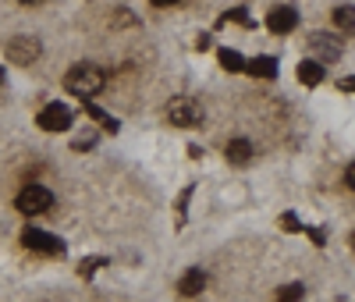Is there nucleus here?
Wrapping results in <instances>:
<instances>
[{
	"label": "nucleus",
	"instance_id": "f257e3e1",
	"mask_svg": "<svg viewBox=\"0 0 355 302\" xmlns=\"http://www.w3.org/2000/svg\"><path fill=\"white\" fill-rule=\"evenodd\" d=\"M103 82H107V75L96 68V65H75L68 75H64V85H68V93H75V97H96L100 89H103Z\"/></svg>",
	"mask_w": 355,
	"mask_h": 302
},
{
	"label": "nucleus",
	"instance_id": "f03ea898",
	"mask_svg": "<svg viewBox=\"0 0 355 302\" xmlns=\"http://www.w3.org/2000/svg\"><path fill=\"white\" fill-rule=\"evenodd\" d=\"M167 117H171V125H178V128H199L202 125V107L192 97H174L167 103Z\"/></svg>",
	"mask_w": 355,
	"mask_h": 302
},
{
	"label": "nucleus",
	"instance_id": "7ed1b4c3",
	"mask_svg": "<svg viewBox=\"0 0 355 302\" xmlns=\"http://www.w3.org/2000/svg\"><path fill=\"white\" fill-rule=\"evenodd\" d=\"M15 206H18V214H25V217L46 214V210L53 206V192H50V189H43V185H25V189L18 192Z\"/></svg>",
	"mask_w": 355,
	"mask_h": 302
},
{
	"label": "nucleus",
	"instance_id": "20e7f679",
	"mask_svg": "<svg viewBox=\"0 0 355 302\" xmlns=\"http://www.w3.org/2000/svg\"><path fill=\"white\" fill-rule=\"evenodd\" d=\"M4 53H8L11 65H33V60H40L43 47H40L36 36H15V40H8Z\"/></svg>",
	"mask_w": 355,
	"mask_h": 302
},
{
	"label": "nucleus",
	"instance_id": "39448f33",
	"mask_svg": "<svg viewBox=\"0 0 355 302\" xmlns=\"http://www.w3.org/2000/svg\"><path fill=\"white\" fill-rule=\"evenodd\" d=\"M21 242H25V249L43 253V256H61L64 253V242L53 238L50 231H40V228H25L21 231Z\"/></svg>",
	"mask_w": 355,
	"mask_h": 302
},
{
	"label": "nucleus",
	"instance_id": "423d86ee",
	"mask_svg": "<svg viewBox=\"0 0 355 302\" xmlns=\"http://www.w3.org/2000/svg\"><path fill=\"white\" fill-rule=\"evenodd\" d=\"M36 125L43 132H64V128H71V110L64 103H46L36 117Z\"/></svg>",
	"mask_w": 355,
	"mask_h": 302
},
{
	"label": "nucleus",
	"instance_id": "0eeeda50",
	"mask_svg": "<svg viewBox=\"0 0 355 302\" xmlns=\"http://www.w3.org/2000/svg\"><path fill=\"white\" fill-rule=\"evenodd\" d=\"M309 50H313L316 65H323V60H338L341 50H345V43L334 40V36H327V33H316V36H309Z\"/></svg>",
	"mask_w": 355,
	"mask_h": 302
},
{
	"label": "nucleus",
	"instance_id": "6e6552de",
	"mask_svg": "<svg viewBox=\"0 0 355 302\" xmlns=\"http://www.w3.org/2000/svg\"><path fill=\"white\" fill-rule=\"evenodd\" d=\"M295 25H299V15H295V8H274L270 15H266V28H270V33H277V36L291 33Z\"/></svg>",
	"mask_w": 355,
	"mask_h": 302
},
{
	"label": "nucleus",
	"instance_id": "1a4fd4ad",
	"mask_svg": "<svg viewBox=\"0 0 355 302\" xmlns=\"http://www.w3.org/2000/svg\"><path fill=\"white\" fill-rule=\"evenodd\" d=\"M206 288V274H202V270L199 267H192L189 270V274L182 278V281H178V295H185V299H192V295H199Z\"/></svg>",
	"mask_w": 355,
	"mask_h": 302
},
{
	"label": "nucleus",
	"instance_id": "9d476101",
	"mask_svg": "<svg viewBox=\"0 0 355 302\" xmlns=\"http://www.w3.org/2000/svg\"><path fill=\"white\" fill-rule=\"evenodd\" d=\"M245 72L259 75V78H277V60L274 57H252V60H245Z\"/></svg>",
	"mask_w": 355,
	"mask_h": 302
},
{
	"label": "nucleus",
	"instance_id": "9b49d317",
	"mask_svg": "<svg viewBox=\"0 0 355 302\" xmlns=\"http://www.w3.org/2000/svg\"><path fill=\"white\" fill-rule=\"evenodd\" d=\"M224 153H227L231 164H239V167H242V164L252 160V142H249V139H234V142H227Z\"/></svg>",
	"mask_w": 355,
	"mask_h": 302
},
{
	"label": "nucleus",
	"instance_id": "f8f14e48",
	"mask_svg": "<svg viewBox=\"0 0 355 302\" xmlns=\"http://www.w3.org/2000/svg\"><path fill=\"white\" fill-rule=\"evenodd\" d=\"M299 82L302 85H320L323 82V65H316V60H302L299 65Z\"/></svg>",
	"mask_w": 355,
	"mask_h": 302
},
{
	"label": "nucleus",
	"instance_id": "ddd939ff",
	"mask_svg": "<svg viewBox=\"0 0 355 302\" xmlns=\"http://www.w3.org/2000/svg\"><path fill=\"white\" fill-rule=\"evenodd\" d=\"M220 65L227 68V72H245V60H242V53L239 50H220Z\"/></svg>",
	"mask_w": 355,
	"mask_h": 302
},
{
	"label": "nucleus",
	"instance_id": "4468645a",
	"mask_svg": "<svg viewBox=\"0 0 355 302\" xmlns=\"http://www.w3.org/2000/svg\"><path fill=\"white\" fill-rule=\"evenodd\" d=\"M85 114H89V117H96V121H100V125H103L107 132H117V128H121V125H117V117H110L107 110H100V107H93V103L85 107Z\"/></svg>",
	"mask_w": 355,
	"mask_h": 302
},
{
	"label": "nucleus",
	"instance_id": "2eb2a0df",
	"mask_svg": "<svg viewBox=\"0 0 355 302\" xmlns=\"http://www.w3.org/2000/svg\"><path fill=\"white\" fill-rule=\"evenodd\" d=\"M103 263H107L103 256H89V260H82V263H78V274H82V278H93Z\"/></svg>",
	"mask_w": 355,
	"mask_h": 302
},
{
	"label": "nucleus",
	"instance_id": "dca6fc26",
	"mask_svg": "<svg viewBox=\"0 0 355 302\" xmlns=\"http://www.w3.org/2000/svg\"><path fill=\"white\" fill-rule=\"evenodd\" d=\"M302 299V285H284L277 292V302H299Z\"/></svg>",
	"mask_w": 355,
	"mask_h": 302
},
{
	"label": "nucleus",
	"instance_id": "f3484780",
	"mask_svg": "<svg viewBox=\"0 0 355 302\" xmlns=\"http://www.w3.org/2000/svg\"><path fill=\"white\" fill-rule=\"evenodd\" d=\"M334 22H338L341 28H352V25H355V18H352V8H348V4H345V8H338V11H334Z\"/></svg>",
	"mask_w": 355,
	"mask_h": 302
},
{
	"label": "nucleus",
	"instance_id": "a211bd4d",
	"mask_svg": "<svg viewBox=\"0 0 355 302\" xmlns=\"http://www.w3.org/2000/svg\"><path fill=\"white\" fill-rule=\"evenodd\" d=\"M227 18H231V22H239V25H252V18H249V15H245L242 8H234V11H227V15H224V22H227Z\"/></svg>",
	"mask_w": 355,
	"mask_h": 302
},
{
	"label": "nucleus",
	"instance_id": "6ab92c4d",
	"mask_svg": "<svg viewBox=\"0 0 355 302\" xmlns=\"http://www.w3.org/2000/svg\"><path fill=\"white\" fill-rule=\"evenodd\" d=\"M93 142H96V135H93V132H85V135H78V139H75V149H89Z\"/></svg>",
	"mask_w": 355,
	"mask_h": 302
},
{
	"label": "nucleus",
	"instance_id": "aec40b11",
	"mask_svg": "<svg viewBox=\"0 0 355 302\" xmlns=\"http://www.w3.org/2000/svg\"><path fill=\"white\" fill-rule=\"evenodd\" d=\"M281 228H284V231H299V217H295V214H284V217H281Z\"/></svg>",
	"mask_w": 355,
	"mask_h": 302
},
{
	"label": "nucleus",
	"instance_id": "412c9836",
	"mask_svg": "<svg viewBox=\"0 0 355 302\" xmlns=\"http://www.w3.org/2000/svg\"><path fill=\"white\" fill-rule=\"evenodd\" d=\"M309 235H313L316 246H323V242H327V238H323V228H309Z\"/></svg>",
	"mask_w": 355,
	"mask_h": 302
},
{
	"label": "nucleus",
	"instance_id": "4be33fe9",
	"mask_svg": "<svg viewBox=\"0 0 355 302\" xmlns=\"http://www.w3.org/2000/svg\"><path fill=\"white\" fill-rule=\"evenodd\" d=\"M157 8H171V4H178V0H153Z\"/></svg>",
	"mask_w": 355,
	"mask_h": 302
},
{
	"label": "nucleus",
	"instance_id": "5701e85b",
	"mask_svg": "<svg viewBox=\"0 0 355 302\" xmlns=\"http://www.w3.org/2000/svg\"><path fill=\"white\" fill-rule=\"evenodd\" d=\"M18 4H25V8H36V4H43V0H18Z\"/></svg>",
	"mask_w": 355,
	"mask_h": 302
},
{
	"label": "nucleus",
	"instance_id": "b1692460",
	"mask_svg": "<svg viewBox=\"0 0 355 302\" xmlns=\"http://www.w3.org/2000/svg\"><path fill=\"white\" fill-rule=\"evenodd\" d=\"M0 82H4V72H0Z\"/></svg>",
	"mask_w": 355,
	"mask_h": 302
}]
</instances>
